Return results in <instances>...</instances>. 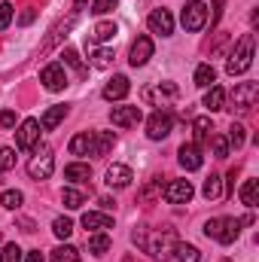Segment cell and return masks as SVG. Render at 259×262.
<instances>
[{
    "label": "cell",
    "mask_w": 259,
    "mask_h": 262,
    "mask_svg": "<svg viewBox=\"0 0 259 262\" xmlns=\"http://www.w3.org/2000/svg\"><path fill=\"white\" fill-rule=\"evenodd\" d=\"M177 244H180V241H177V232L165 226V229H156L153 235L146 232V238H143V244H140V247H143L153 259L165 262V259H171V256H174Z\"/></svg>",
    "instance_id": "1"
},
{
    "label": "cell",
    "mask_w": 259,
    "mask_h": 262,
    "mask_svg": "<svg viewBox=\"0 0 259 262\" xmlns=\"http://www.w3.org/2000/svg\"><path fill=\"white\" fill-rule=\"evenodd\" d=\"M253 49H256L253 34H244V37L235 43V49H232V55H229V61H226V73H229V76H238V73L250 70V64H253Z\"/></svg>",
    "instance_id": "2"
},
{
    "label": "cell",
    "mask_w": 259,
    "mask_h": 262,
    "mask_svg": "<svg viewBox=\"0 0 259 262\" xmlns=\"http://www.w3.org/2000/svg\"><path fill=\"white\" fill-rule=\"evenodd\" d=\"M241 226L244 220H235V216H217V220H207L204 223V235L220 241V244H232L238 235H241Z\"/></svg>",
    "instance_id": "3"
},
{
    "label": "cell",
    "mask_w": 259,
    "mask_h": 262,
    "mask_svg": "<svg viewBox=\"0 0 259 262\" xmlns=\"http://www.w3.org/2000/svg\"><path fill=\"white\" fill-rule=\"evenodd\" d=\"M52 171H55V156H52V149L43 143V146L37 149V156L28 162V174H31L34 180H49Z\"/></svg>",
    "instance_id": "4"
},
{
    "label": "cell",
    "mask_w": 259,
    "mask_h": 262,
    "mask_svg": "<svg viewBox=\"0 0 259 262\" xmlns=\"http://www.w3.org/2000/svg\"><path fill=\"white\" fill-rule=\"evenodd\" d=\"M259 101V85L256 82H241V85H235V92H232V104H235V110H241V113H247V110H253Z\"/></svg>",
    "instance_id": "5"
},
{
    "label": "cell",
    "mask_w": 259,
    "mask_h": 262,
    "mask_svg": "<svg viewBox=\"0 0 259 262\" xmlns=\"http://www.w3.org/2000/svg\"><path fill=\"white\" fill-rule=\"evenodd\" d=\"M180 21H183V28L186 31H201L204 25H207V6L201 3V0H192V3H186L183 6V15H180Z\"/></svg>",
    "instance_id": "6"
},
{
    "label": "cell",
    "mask_w": 259,
    "mask_h": 262,
    "mask_svg": "<svg viewBox=\"0 0 259 262\" xmlns=\"http://www.w3.org/2000/svg\"><path fill=\"white\" fill-rule=\"evenodd\" d=\"M171 125H174L171 113H165V110H156V113L146 119V137H149V140H165V137L171 134Z\"/></svg>",
    "instance_id": "7"
},
{
    "label": "cell",
    "mask_w": 259,
    "mask_h": 262,
    "mask_svg": "<svg viewBox=\"0 0 259 262\" xmlns=\"http://www.w3.org/2000/svg\"><path fill=\"white\" fill-rule=\"evenodd\" d=\"M146 25H149V31L159 34V37H171V34H174V15H171L168 9H153L149 18H146Z\"/></svg>",
    "instance_id": "8"
},
{
    "label": "cell",
    "mask_w": 259,
    "mask_h": 262,
    "mask_svg": "<svg viewBox=\"0 0 259 262\" xmlns=\"http://www.w3.org/2000/svg\"><path fill=\"white\" fill-rule=\"evenodd\" d=\"M40 82L49 89V92H61L67 85V73H64V64L61 61H55V64L43 67V73H40Z\"/></svg>",
    "instance_id": "9"
},
{
    "label": "cell",
    "mask_w": 259,
    "mask_h": 262,
    "mask_svg": "<svg viewBox=\"0 0 259 262\" xmlns=\"http://www.w3.org/2000/svg\"><path fill=\"white\" fill-rule=\"evenodd\" d=\"M143 119V110L140 107H113L110 110V122L116 125V128H131V125H137Z\"/></svg>",
    "instance_id": "10"
},
{
    "label": "cell",
    "mask_w": 259,
    "mask_h": 262,
    "mask_svg": "<svg viewBox=\"0 0 259 262\" xmlns=\"http://www.w3.org/2000/svg\"><path fill=\"white\" fill-rule=\"evenodd\" d=\"M37 140H40V122H37V119H25V122L18 125V134H15L18 149H34Z\"/></svg>",
    "instance_id": "11"
},
{
    "label": "cell",
    "mask_w": 259,
    "mask_h": 262,
    "mask_svg": "<svg viewBox=\"0 0 259 262\" xmlns=\"http://www.w3.org/2000/svg\"><path fill=\"white\" fill-rule=\"evenodd\" d=\"M192 195H195V189H192L189 180H171V183L165 186V198H168L171 204H186Z\"/></svg>",
    "instance_id": "12"
},
{
    "label": "cell",
    "mask_w": 259,
    "mask_h": 262,
    "mask_svg": "<svg viewBox=\"0 0 259 262\" xmlns=\"http://www.w3.org/2000/svg\"><path fill=\"white\" fill-rule=\"evenodd\" d=\"M153 58V40L149 37H137L134 43H131V67H143L146 61Z\"/></svg>",
    "instance_id": "13"
},
{
    "label": "cell",
    "mask_w": 259,
    "mask_h": 262,
    "mask_svg": "<svg viewBox=\"0 0 259 262\" xmlns=\"http://www.w3.org/2000/svg\"><path fill=\"white\" fill-rule=\"evenodd\" d=\"M131 180H134V174H131L128 165H110L107 168V186L110 189H125V186H131Z\"/></svg>",
    "instance_id": "14"
},
{
    "label": "cell",
    "mask_w": 259,
    "mask_h": 262,
    "mask_svg": "<svg viewBox=\"0 0 259 262\" xmlns=\"http://www.w3.org/2000/svg\"><path fill=\"white\" fill-rule=\"evenodd\" d=\"M128 92H131L128 76H113V79L104 85V98H107V101H122Z\"/></svg>",
    "instance_id": "15"
},
{
    "label": "cell",
    "mask_w": 259,
    "mask_h": 262,
    "mask_svg": "<svg viewBox=\"0 0 259 262\" xmlns=\"http://www.w3.org/2000/svg\"><path fill=\"white\" fill-rule=\"evenodd\" d=\"M177 156H180V165H183L186 171H198V168H201V162H204V159H201V149H198L195 143H183Z\"/></svg>",
    "instance_id": "16"
},
{
    "label": "cell",
    "mask_w": 259,
    "mask_h": 262,
    "mask_svg": "<svg viewBox=\"0 0 259 262\" xmlns=\"http://www.w3.org/2000/svg\"><path fill=\"white\" fill-rule=\"evenodd\" d=\"M177 95H180V89H177L174 82H159L156 89H146V92H143V98H146V101L162 98V107H165V101H174Z\"/></svg>",
    "instance_id": "17"
},
{
    "label": "cell",
    "mask_w": 259,
    "mask_h": 262,
    "mask_svg": "<svg viewBox=\"0 0 259 262\" xmlns=\"http://www.w3.org/2000/svg\"><path fill=\"white\" fill-rule=\"evenodd\" d=\"M92 149H95V134H89V131L73 134V140H70V156H92Z\"/></svg>",
    "instance_id": "18"
},
{
    "label": "cell",
    "mask_w": 259,
    "mask_h": 262,
    "mask_svg": "<svg viewBox=\"0 0 259 262\" xmlns=\"http://www.w3.org/2000/svg\"><path fill=\"white\" fill-rule=\"evenodd\" d=\"M82 226H85V229H98V232H104V229H113V216H110V213L89 210V213H82Z\"/></svg>",
    "instance_id": "19"
},
{
    "label": "cell",
    "mask_w": 259,
    "mask_h": 262,
    "mask_svg": "<svg viewBox=\"0 0 259 262\" xmlns=\"http://www.w3.org/2000/svg\"><path fill=\"white\" fill-rule=\"evenodd\" d=\"M64 116H67V107H64V104H58V107H49V110L43 113V119H40V128H43V131L58 128V125L64 122Z\"/></svg>",
    "instance_id": "20"
},
{
    "label": "cell",
    "mask_w": 259,
    "mask_h": 262,
    "mask_svg": "<svg viewBox=\"0 0 259 262\" xmlns=\"http://www.w3.org/2000/svg\"><path fill=\"white\" fill-rule=\"evenodd\" d=\"M113 146H116V134H113V131H98V134H95V149H92V156H107Z\"/></svg>",
    "instance_id": "21"
},
{
    "label": "cell",
    "mask_w": 259,
    "mask_h": 262,
    "mask_svg": "<svg viewBox=\"0 0 259 262\" xmlns=\"http://www.w3.org/2000/svg\"><path fill=\"white\" fill-rule=\"evenodd\" d=\"M210 131H213V125H210V119H207V116H195V119H192L195 146H198V143H204V140H210Z\"/></svg>",
    "instance_id": "22"
},
{
    "label": "cell",
    "mask_w": 259,
    "mask_h": 262,
    "mask_svg": "<svg viewBox=\"0 0 259 262\" xmlns=\"http://www.w3.org/2000/svg\"><path fill=\"white\" fill-rule=\"evenodd\" d=\"M89 177H92V168H89V165H82V162H73V165H67V168H64V180L85 183Z\"/></svg>",
    "instance_id": "23"
},
{
    "label": "cell",
    "mask_w": 259,
    "mask_h": 262,
    "mask_svg": "<svg viewBox=\"0 0 259 262\" xmlns=\"http://www.w3.org/2000/svg\"><path fill=\"white\" fill-rule=\"evenodd\" d=\"M213 82H217V70H213V67L210 64L195 67V85H198V89H210Z\"/></svg>",
    "instance_id": "24"
},
{
    "label": "cell",
    "mask_w": 259,
    "mask_h": 262,
    "mask_svg": "<svg viewBox=\"0 0 259 262\" xmlns=\"http://www.w3.org/2000/svg\"><path fill=\"white\" fill-rule=\"evenodd\" d=\"M116 34H119L116 21H98V25H95V31H92V37H95L98 43H107V40H113Z\"/></svg>",
    "instance_id": "25"
},
{
    "label": "cell",
    "mask_w": 259,
    "mask_h": 262,
    "mask_svg": "<svg viewBox=\"0 0 259 262\" xmlns=\"http://www.w3.org/2000/svg\"><path fill=\"white\" fill-rule=\"evenodd\" d=\"M223 104H226V92H223L220 85H210L207 95H204V107L213 113V110H223Z\"/></svg>",
    "instance_id": "26"
},
{
    "label": "cell",
    "mask_w": 259,
    "mask_h": 262,
    "mask_svg": "<svg viewBox=\"0 0 259 262\" xmlns=\"http://www.w3.org/2000/svg\"><path fill=\"white\" fill-rule=\"evenodd\" d=\"M201 195L207 198V201H217V198L223 195V180H220L217 174H210V177L204 180V186H201Z\"/></svg>",
    "instance_id": "27"
},
{
    "label": "cell",
    "mask_w": 259,
    "mask_h": 262,
    "mask_svg": "<svg viewBox=\"0 0 259 262\" xmlns=\"http://www.w3.org/2000/svg\"><path fill=\"white\" fill-rule=\"evenodd\" d=\"M241 201H244L247 207H256V201H259V180H244V186H241Z\"/></svg>",
    "instance_id": "28"
},
{
    "label": "cell",
    "mask_w": 259,
    "mask_h": 262,
    "mask_svg": "<svg viewBox=\"0 0 259 262\" xmlns=\"http://www.w3.org/2000/svg\"><path fill=\"white\" fill-rule=\"evenodd\" d=\"M52 262H79V250L70 247V244H61L52 250Z\"/></svg>",
    "instance_id": "29"
},
{
    "label": "cell",
    "mask_w": 259,
    "mask_h": 262,
    "mask_svg": "<svg viewBox=\"0 0 259 262\" xmlns=\"http://www.w3.org/2000/svg\"><path fill=\"white\" fill-rule=\"evenodd\" d=\"M89 250H92L95 256H104V253L110 250V238H107L104 232H98V235H92V238H89Z\"/></svg>",
    "instance_id": "30"
},
{
    "label": "cell",
    "mask_w": 259,
    "mask_h": 262,
    "mask_svg": "<svg viewBox=\"0 0 259 262\" xmlns=\"http://www.w3.org/2000/svg\"><path fill=\"white\" fill-rule=\"evenodd\" d=\"M21 201H25V195H21L18 189H6V192L0 195V204H3L6 210H18V207H21Z\"/></svg>",
    "instance_id": "31"
},
{
    "label": "cell",
    "mask_w": 259,
    "mask_h": 262,
    "mask_svg": "<svg viewBox=\"0 0 259 262\" xmlns=\"http://www.w3.org/2000/svg\"><path fill=\"white\" fill-rule=\"evenodd\" d=\"M174 256L180 262H201V253L195 250L192 244H177V250H174Z\"/></svg>",
    "instance_id": "32"
},
{
    "label": "cell",
    "mask_w": 259,
    "mask_h": 262,
    "mask_svg": "<svg viewBox=\"0 0 259 262\" xmlns=\"http://www.w3.org/2000/svg\"><path fill=\"white\" fill-rule=\"evenodd\" d=\"M226 140H229V146H235V149H241V146H244V140H247V128L235 122V125L229 128V137H226Z\"/></svg>",
    "instance_id": "33"
},
{
    "label": "cell",
    "mask_w": 259,
    "mask_h": 262,
    "mask_svg": "<svg viewBox=\"0 0 259 262\" xmlns=\"http://www.w3.org/2000/svg\"><path fill=\"white\" fill-rule=\"evenodd\" d=\"M61 201H64V207H70V210H79L82 201H85V195H82L79 189H64V192H61Z\"/></svg>",
    "instance_id": "34"
},
{
    "label": "cell",
    "mask_w": 259,
    "mask_h": 262,
    "mask_svg": "<svg viewBox=\"0 0 259 262\" xmlns=\"http://www.w3.org/2000/svg\"><path fill=\"white\" fill-rule=\"evenodd\" d=\"M61 58H64V64H70L73 70H76V73H79V76H85V73H89V67L82 64V61H79L76 49H64V55H61Z\"/></svg>",
    "instance_id": "35"
},
{
    "label": "cell",
    "mask_w": 259,
    "mask_h": 262,
    "mask_svg": "<svg viewBox=\"0 0 259 262\" xmlns=\"http://www.w3.org/2000/svg\"><path fill=\"white\" fill-rule=\"evenodd\" d=\"M210 146H213V156L217 159H226L229 156V140L223 134H210Z\"/></svg>",
    "instance_id": "36"
},
{
    "label": "cell",
    "mask_w": 259,
    "mask_h": 262,
    "mask_svg": "<svg viewBox=\"0 0 259 262\" xmlns=\"http://www.w3.org/2000/svg\"><path fill=\"white\" fill-rule=\"evenodd\" d=\"M92 58H95V61H92L95 67H101V70H107V67L113 64V49H98V52H95Z\"/></svg>",
    "instance_id": "37"
},
{
    "label": "cell",
    "mask_w": 259,
    "mask_h": 262,
    "mask_svg": "<svg viewBox=\"0 0 259 262\" xmlns=\"http://www.w3.org/2000/svg\"><path fill=\"white\" fill-rule=\"evenodd\" d=\"M52 232H55L58 238H70V232H73V223H70L67 216H58V220L52 223Z\"/></svg>",
    "instance_id": "38"
},
{
    "label": "cell",
    "mask_w": 259,
    "mask_h": 262,
    "mask_svg": "<svg viewBox=\"0 0 259 262\" xmlns=\"http://www.w3.org/2000/svg\"><path fill=\"white\" fill-rule=\"evenodd\" d=\"M70 28H73V18H67L64 25H58V28H55V31H52V34H49V40H46V43H43V52H49V49H52V46H55V40H58V37H61V31H70Z\"/></svg>",
    "instance_id": "39"
},
{
    "label": "cell",
    "mask_w": 259,
    "mask_h": 262,
    "mask_svg": "<svg viewBox=\"0 0 259 262\" xmlns=\"http://www.w3.org/2000/svg\"><path fill=\"white\" fill-rule=\"evenodd\" d=\"M9 168H15V149L3 146V149H0V174L9 171Z\"/></svg>",
    "instance_id": "40"
},
{
    "label": "cell",
    "mask_w": 259,
    "mask_h": 262,
    "mask_svg": "<svg viewBox=\"0 0 259 262\" xmlns=\"http://www.w3.org/2000/svg\"><path fill=\"white\" fill-rule=\"evenodd\" d=\"M0 262H21V247L18 244H6L3 253H0Z\"/></svg>",
    "instance_id": "41"
},
{
    "label": "cell",
    "mask_w": 259,
    "mask_h": 262,
    "mask_svg": "<svg viewBox=\"0 0 259 262\" xmlns=\"http://www.w3.org/2000/svg\"><path fill=\"white\" fill-rule=\"evenodd\" d=\"M12 21V3H0V31H6Z\"/></svg>",
    "instance_id": "42"
},
{
    "label": "cell",
    "mask_w": 259,
    "mask_h": 262,
    "mask_svg": "<svg viewBox=\"0 0 259 262\" xmlns=\"http://www.w3.org/2000/svg\"><path fill=\"white\" fill-rule=\"evenodd\" d=\"M119 0H95V6H92V12H98V15H104V12H110L113 6H116Z\"/></svg>",
    "instance_id": "43"
},
{
    "label": "cell",
    "mask_w": 259,
    "mask_h": 262,
    "mask_svg": "<svg viewBox=\"0 0 259 262\" xmlns=\"http://www.w3.org/2000/svg\"><path fill=\"white\" fill-rule=\"evenodd\" d=\"M0 125L3 128H12L15 125V113L12 110H0Z\"/></svg>",
    "instance_id": "44"
},
{
    "label": "cell",
    "mask_w": 259,
    "mask_h": 262,
    "mask_svg": "<svg viewBox=\"0 0 259 262\" xmlns=\"http://www.w3.org/2000/svg\"><path fill=\"white\" fill-rule=\"evenodd\" d=\"M223 15V0H213V15H210V25H217Z\"/></svg>",
    "instance_id": "45"
},
{
    "label": "cell",
    "mask_w": 259,
    "mask_h": 262,
    "mask_svg": "<svg viewBox=\"0 0 259 262\" xmlns=\"http://www.w3.org/2000/svg\"><path fill=\"white\" fill-rule=\"evenodd\" d=\"M25 256H28L25 262H46V259H43V253H40V250H31V253H25Z\"/></svg>",
    "instance_id": "46"
},
{
    "label": "cell",
    "mask_w": 259,
    "mask_h": 262,
    "mask_svg": "<svg viewBox=\"0 0 259 262\" xmlns=\"http://www.w3.org/2000/svg\"><path fill=\"white\" fill-rule=\"evenodd\" d=\"M18 21H21V25H31V21H34V12H31V9H28V12H21V18H18Z\"/></svg>",
    "instance_id": "47"
},
{
    "label": "cell",
    "mask_w": 259,
    "mask_h": 262,
    "mask_svg": "<svg viewBox=\"0 0 259 262\" xmlns=\"http://www.w3.org/2000/svg\"><path fill=\"white\" fill-rule=\"evenodd\" d=\"M98 204H101V207H104V210H110V207H113V204H116V201H110V198L104 195V198H98Z\"/></svg>",
    "instance_id": "48"
},
{
    "label": "cell",
    "mask_w": 259,
    "mask_h": 262,
    "mask_svg": "<svg viewBox=\"0 0 259 262\" xmlns=\"http://www.w3.org/2000/svg\"><path fill=\"white\" fill-rule=\"evenodd\" d=\"M21 232H34V223L31 220H21Z\"/></svg>",
    "instance_id": "49"
},
{
    "label": "cell",
    "mask_w": 259,
    "mask_h": 262,
    "mask_svg": "<svg viewBox=\"0 0 259 262\" xmlns=\"http://www.w3.org/2000/svg\"><path fill=\"white\" fill-rule=\"evenodd\" d=\"M82 3H85V0H76V9H82Z\"/></svg>",
    "instance_id": "50"
},
{
    "label": "cell",
    "mask_w": 259,
    "mask_h": 262,
    "mask_svg": "<svg viewBox=\"0 0 259 262\" xmlns=\"http://www.w3.org/2000/svg\"><path fill=\"white\" fill-rule=\"evenodd\" d=\"M125 262H134V259H131V256H125Z\"/></svg>",
    "instance_id": "51"
},
{
    "label": "cell",
    "mask_w": 259,
    "mask_h": 262,
    "mask_svg": "<svg viewBox=\"0 0 259 262\" xmlns=\"http://www.w3.org/2000/svg\"><path fill=\"white\" fill-rule=\"evenodd\" d=\"M0 241H3V235H0Z\"/></svg>",
    "instance_id": "52"
}]
</instances>
